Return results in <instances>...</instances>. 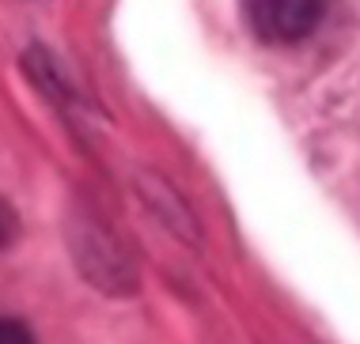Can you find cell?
Masks as SVG:
<instances>
[{
  "label": "cell",
  "instance_id": "cell-1",
  "mask_svg": "<svg viewBox=\"0 0 360 344\" xmlns=\"http://www.w3.org/2000/svg\"><path fill=\"white\" fill-rule=\"evenodd\" d=\"M323 0H247V23L262 42L292 46L323 23Z\"/></svg>",
  "mask_w": 360,
  "mask_h": 344
},
{
  "label": "cell",
  "instance_id": "cell-2",
  "mask_svg": "<svg viewBox=\"0 0 360 344\" xmlns=\"http://www.w3.org/2000/svg\"><path fill=\"white\" fill-rule=\"evenodd\" d=\"M0 344H34V333L19 318H0Z\"/></svg>",
  "mask_w": 360,
  "mask_h": 344
},
{
  "label": "cell",
  "instance_id": "cell-3",
  "mask_svg": "<svg viewBox=\"0 0 360 344\" xmlns=\"http://www.w3.org/2000/svg\"><path fill=\"white\" fill-rule=\"evenodd\" d=\"M12 231H15V216H12V209H8L4 201H0V246L12 239Z\"/></svg>",
  "mask_w": 360,
  "mask_h": 344
}]
</instances>
